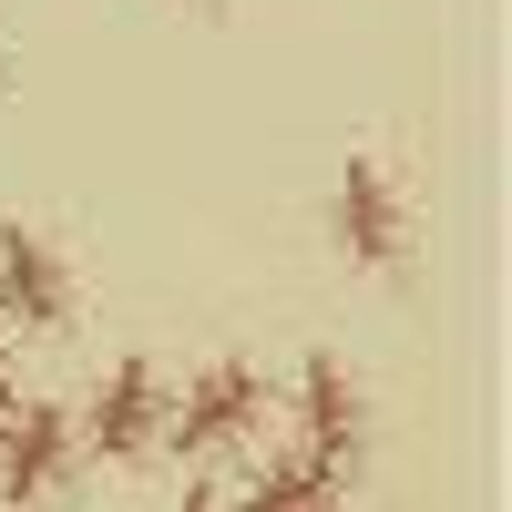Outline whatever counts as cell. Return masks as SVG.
<instances>
[{
	"label": "cell",
	"instance_id": "cell-1",
	"mask_svg": "<svg viewBox=\"0 0 512 512\" xmlns=\"http://www.w3.org/2000/svg\"><path fill=\"white\" fill-rule=\"evenodd\" d=\"M328 236H338V256L369 267V277H400V267H410V195H400L390 164L349 154V175H338V195H328Z\"/></svg>",
	"mask_w": 512,
	"mask_h": 512
},
{
	"label": "cell",
	"instance_id": "cell-2",
	"mask_svg": "<svg viewBox=\"0 0 512 512\" xmlns=\"http://www.w3.org/2000/svg\"><path fill=\"white\" fill-rule=\"evenodd\" d=\"M256 420H267V379H256L246 359H216L185 379V400H164V441H175L185 461H216L236 441H256Z\"/></svg>",
	"mask_w": 512,
	"mask_h": 512
},
{
	"label": "cell",
	"instance_id": "cell-3",
	"mask_svg": "<svg viewBox=\"0 0 512 512\" xmlns=\"http://www.w3.org/2000/svg\"><path fill=\"white\" fill-rule=\"evenodd\" d=\"M72 441H93L103 461H144L164 441V369L154 359H113L93 379V410H82V431Z\"/></svg>",
	"mask_w": 512,
	"mask_h": 512
},
{
	"label": "cell",
	"instance_id": "cell-4",
	"mask_svg": "<svg viewBox=\"0 0 512 512\" xmlns=\"http://www.w3.org/2000/svg\"><path fill=\"white\" fill-rule=\"evenodd\" d=\"M72 482V410L62 400H11L0 420V502H52Z\"/></svg>",
	"mask_w": 512,
	"mask_h": 512
},
{
	"label": "cell",
	"instance_id": "cell-5",
	"mask_svg": "<svg viewBox=\"0 0 512 512\" xmlns=\"http://www.w3.org/2000/svg\"><path fill=\"white\" fill-rule=\"evenodd\" d=\"M0 318L31 328V338L72 328V267L41 226H0Z\"/></svg>",
	"mask_w": 512,
	"mask_h": 512
},
{
	"label": "cell",
	"instance_id": "cell-6",
	"mask_svg": "<svg viewBox=\"0 0 512 512\" xmlns=\"http://www.w3.org/2000/svg\"><path fill=\"white\" fill-rule=\"evenodd\" d=\"M297 431H308L297 451H308L318 472H338V482L359 472V441H369V410H359V379L338 369V359H308V369H297Z\"/></svg>",
	"mask_w": 512,
	"mask_h": 512
},
{
	"label": "cell",
	"instance_id": "cell-7",
	"mask_svg": "<svg viewBox=\"0 0 512 512\" xmlns=\"http://www.w3.org/2000/svg\"><path fill=\"white\" fill-rule=\"evenodd\" d=\"M328 502H338V472H318L308 451H267L236 492V512H328Z\"/></svg>",
	"mask_w": 512,
	"mask_h": 512
},
{
	"label": "cell",
	"instance_id": "cell-8",
	"mask_svg": "<svg viewBox=\"0 0 512 512\" xmlns=\"http://www.w3.org/2000/svg\"><path fill=\"white\" fill-rule=\"evenodd\" d=\"M164 512H226V492H216V482H185V492L164 502Z\"/></svg>",
	"mask_w": 512,
	"mask_h": 512
},
{
	"label": "cell",
	"instance_id": "cell-9",
	"mask_svg": "<svg viewBox=\"0 0 512 512\" xmlns=\"http://www.w3.org/2000/svg\"><path fill=\"white\" fill-rule=\"evenodd\" d=\"M11 400H21V390H11V379H0V420H11Z\"/></svg>",
	"mask_w": 512,
	"mask_h": 512
}]
</instances>
